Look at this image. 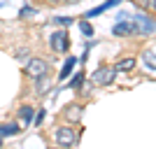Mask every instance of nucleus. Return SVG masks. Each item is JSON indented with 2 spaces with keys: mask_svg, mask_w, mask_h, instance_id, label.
Returning <instances> with one entry per match:
<instances>
[{
  "mask_svg": "<svg viewBox=\"0 0 156 149\" xmlns=\"http://www.w3.org/2000/svg\"><path fill=\"white\" fill-rule=\"evenodd\" d=\"M114 75H117V68L100 65V68L91 75V79H93V84H98V86H107V84H112V82H114Z\"/></svg>",
  "mask_w": 156,
  "mask_h": 149,
  "instance_id": "f257e3e1",
  "label": "nucleus"
},
{
  "mask_svg": "<svg viewBox=\"0 0 156 149\" xmlns=\"http://www.w3.org/2000/svg\"><path fill=\"white\" fill-rule=\"evenodd\" d=\"M51 49L56 54H65L68 51V47H70V40H68V33L65 30H54V35H51Z\"/></svg>",
  "mask_w": 156,
  "mask_h": 149,
  "instance_id": "f03ea898",
  "label": "nucleus"
},
{
  "mask_svg": "<svg viewBox=\"0 0 156 149\" xmlns=\"http://www.w3.org/2000/svg\"><path fill=\"white\" fill-rule=\"evenodd\" d=\"M56 144L58 147H75L77 144V133L72 128H58L56 130Z\"/></svg>",
  "mask_w": 156,
  "mask_h": 149,
  "instance_id": "7ed1b4c3",
  "label": "nucleus"
},
{
  "mask_svg": "<svg viewBox=\"0 0 156 149\" xmlns=\"http://www.w3.org/2000/svg\"><path fill=\"white\" fill-rule=\"evenodd\" d=\"M26 72L30 75V77H44L47 72H49V65H47V61H42V59H30L28 61V65H26Z\"/></svg>",
  "mask_w": 156,
  "mask_h": 149,
  "instance_id": "20e7f679",
  "label": "nucleus"
},
{
  "mask_svg": "<svg viewBox=\"0 0 156 149\" xmlns=\"http://www.w3.org/2000/svg\"><path fill=\"white\" fill-rule=\"evenodd\" d=\"M137 23L135 21H128V19H121L114 26V30H112V35H119V37H126V35H137Z\"/></svg>",
  "mask_w": 156,
  "mask_h": 149,
  "instance_id": "39448f33",
  "label": "nucleus"
},
{
  "mask_svg": "<svg viewBox=\"0 0 156 149\" xmlns=\"http://www.w3.org/2000/svg\"><path fill=\"white\" fill-rule=\"evenodd\" d=\"M119 2H121V0H105L103 5H98V7H93V9H89V12L84 14L86 19H91V16H98V14H103V12H107V9H110V7H117Z\"/></svg>",
  "mask_w": 156,
  "mask_h": 149,
  "instance_id": "423d86ee",
  "label": "nucleus"
},
{
  "mask_svg": "<svg viewBox=\"0 0 156 149\" xmlns=\"http://www.w3.org/2000/svg\"><path fill=\"white\" fill-rule=\"evenodd\" d=\"M133 21L137 23V30H140V33H154V28H156V23H154V21H149L147 16H142V14L133 16Z\"/></svg>",
  "mask_w": 156,
  "mask_h": 149,
  "instance_id": "0eeeda50",
  "label": "nucleus"
},
{
  "mask_svg": "<svg viewBox=\"0 0 156 149\" xmlns=\"http://www.w3.org/2000/svg\"><path fill=\"white\" fill-rule=\"evenodd\" d=\"M75 65H77V59L75 56H70V59L63 63V68H61V72H58V79H68L72 75V70H75Z\"/></svg>",
  "mask_w": 156,
  "mask_h": 149,
  "instance_id": "6e6552de",
  "label": "nucleus"
},
{
  "mask_svg": "<svg viewBox=\"0 0 156 149\" xmlns=\"http://www.w3.org/2000/svg\"><path fill=\"white\" fill-rule=\"evenodd\" d=\"M63 117L68 119V121H79V117H82V107L79 105H68L63 112Z\"/></svg>",
  "mask_w": 156,
  "mask_h": 149,
  "instance_id": "1a4fd4ad",
  "label": "nucleus"
},
{
  "mask_svg": "<svg viewBox=\"0 0 156 149\" xmlns=\"http://www.w3.org/2000/svg\"><path fill=\"white\" fill-rule=\"evenodd\" d=\"M117 72H130L133 68H135V59L133 56H126V59H121V61H117Z\"/></svg>",
  "mask_w": 156,
  "mask_h": 149,
  "instance_id": "9d476101",
  "label": "nucleus"
},
{
  "mask_svg": "<svg viewBox=\"0 0 156 149\" xmlns=\"http://www.w3.org/2000/svg\"><path fill=\"white\" fill-rule=\"evenodd\" d=\"M19 126H16V123H5V126H0V135L2 137H7V135H16V133H19Z\"/></svg>",
  "mask_w": 156,
  "mask_h": 149,
  "instance_id": "9b49d317",
  "label": "nucleus"
},
{
  "mask_svg": "<svg viewBox=\"0 0 156 149\" xmlns=\"http://www.w3.org/2000/svg\"><path fill=\"white\" fill-rule=\"evenodd\" d=\"M33 114H35V110H33L30 105H23V107L19 110V117L23 119L26 123H30V121H33Z\"/></svg>",
  "mask_w": 156,
  "mask_h": 149,
  "instance_id": "f8f14e48",
  "label": "nucleus"
},
{
  "mask_svg": "<svg viewBox=\"0 0 156 149\" xmlns=\"http://www.w3.org/2000/svg\"><path fill=\"white\" fill-rule=\"evenodd\" d=\"M142 61H144V65H147V68H154V70H156V54L144 51V54H142Z\"/></svg>",
  "mask_w": 156,
  "mask_h": 149,
  "instance_id": "ddd939ff",
  "label": "nucleus"
},
{
  "mask_svg": "<svg viewBox=\"0 0 156 149\" xmlns=\"http://www.w3.org/2000/svg\"><path fill=\"white\" fill-rule=\"evenodd\" d=\"M14 56H16V61H28V56H30V49H28V47H19V49L14 51Z\"/></svg>",
  "mask_w": 156,
  "mask_h": 149,
  "instance_id": "4468645a",
  "label": "nucleus"
},
{
  "mask_svg": "<svg viewBox=\"0 0 156 149\" xmlns=\"http://www.w3.org/2000/svg\"><path fill=\"white\" fill-rule=\"evenodd\" d=\"M19 16H21V19H30V16H37V9H35V7H21Z\"/></svg>",
  "mask_w": 156,
  "mask_h": 149,
  "instance_id": "2eb2a0df",
  "label": "nucleus"
},
{
  "mask_svg": "<svg viewBox=\"0 0 156 149\" xmlns=\"http://www.w3.org/2000/svg\"><path fill=\"white\" fill-rule=\"evenodd\" d=\"M79 30L84 33L86 37H91V35H93V26H91V23H89V19H86V21H82V23H79Z\"/></svg>",
  "mask_w": 156,
  "mask_h": 149,
  "instance_id": "dca6fc26",
  "label": "nucleus"
},
{
  "mask_svg": "<svg viewBox=\"0 0 156 149\" xmlns=\"http://www.w3.org/2000/svg\"><path fill=\"white\" fill-rule=\"evenodd\" d=\"M82 82H84V72H77V75H75V79H70V89H79V86H82Z\"/></svg>",
  "mask_w": 156,
  "mask_h": 149,
  "instance_id": "f3484780",
  "label": "nucleus"
},
{
  "mask_svg": "<svg viewBox=\"0 0 156 149\" xmlns=\"http://www.w3.org/2000/svg\"><path fill=\"white\" fill-rule=\"evenodd\" d=\"M47 86H49V79H47V75H44V77H37V93H44Z\"/></svg>",
  "mask_w": 156,
  "mask_h": 149,
  "instance_id": "a211bd4d",
  "label": "nucleus"
},
{
  "mask_svg": "<svg viewBox=\"0 0 156 149\" xmlns=\"http://www.w3.org/2000/svg\"><path fill=\"white\" fill-rule=\"evenodd\" d=\"M54 21H56L58 26H72V19H70V16H54Z\"/></svg>",
  "mask_w": 156,
  "mask_h": 149,
  "instance_id": "6ab92c4d",
  "label": "nucleus"
},
{
  "mask_svg": "<svg viewBox=\"0 0 156 149\" xmlns=\"http://www.w3.org/2000/svg\"><path fill=\"white\" fill-rule=\"evenodd\" d=\"M133 2H135V5L140 7V9H147V7L151 5V0H133Z\"/></svg>",
  "mask_w": 156,
  "mask_h": 149,
  "instance_id": "aec40b11",
  "label": "nucleus"
},
{
  "mask_svg": "<svg viewBox=\"0 0 156 149\" xmlns=\"http://www.w3.org/2000/svg\"><path fill=\"white\" fill-rule=\"evenodd\" d=\"M42 119H44V110L37 112V117H35V126H40V123H42Z\"/></svg>",
  "mask_w": 156,
  "mask_h": 149,
  "instance_id": "412c9836",
  "label": "nucleus"
},
{
  "mask_svg": "<svg viewBox=\"0 0 156 149\" xmlns=\"http://www.w3.org/2000/svg\"><path fill=\"white\" fill-rule=\"evenodd\" d=\"M151 7H154V9H156V0H151Z\"/></svg>",
  "mask_w": 156,
  "mask_h": 149,
  "instance_id": "4be33fe9",
  "label": "nucleus"
},
{
  "mask_svg": "<svg viewBox=\"0 0 156 149\" xmlns=\"http://www.w3.org/2000/svg\"><path fill=\"white\" fill-rule=\"evenodd\" d=\"M0 144H2V135H0Z\"/></svg>",
  "mask_w": 156,
  "mask_h": 149,
  "instance_id": "5701e85b",
  "label": "nucleus"
},
{
  "mask_svg": "<svg viewBox=\"0 0 156 149\" xmlns=\"http://www.w3.org/2000/svg\"><path fill=\"white\" fill-rule=\"evenodd\" d=\"M70 2H79V0H70Z\"/></svg>",
  "mask_w": 156,
  "mask_h": 149,
  "instance_id": "b1692460",
  "label": "nucleus"
}]
</instances>
